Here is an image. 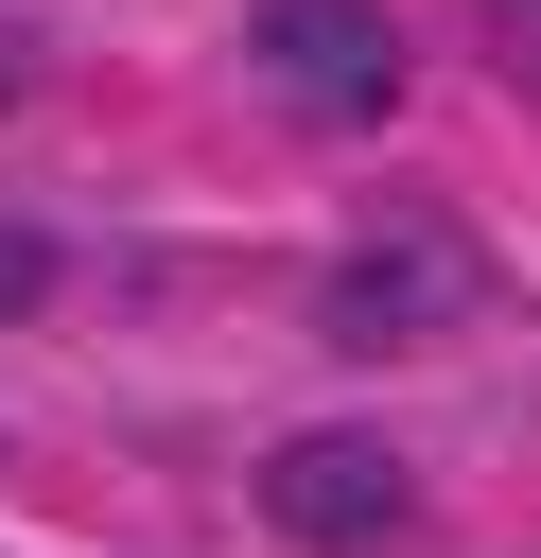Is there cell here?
<instances>
[{
    "mask_svg": "<svg viewBox=\"0 0 541 558\" xmlns=\"http://www.w3.org/2000/svg\"><path fill=\"white\" fill-rule=\"evenodd\" d=\"M244 70L314 122V140H366L401 105V17L384 0H244Z\"/></svg>",
    "mask_w": 541,
    "mask_h": 558,
    "instance_id": "2",
    "label": "cell"
},
{
    "mask_svg": "<svg viewBox=\"0 0 541 558\" xmlns=\"http://www.w3.org/2000/svg\"><path fill=\"white\" fill-rule=\"evenodd\" d=\"M471 296H489V262H471V227H366V244H332V279H314V331L332 349H436V331H471Z\"/></svg>",
    "mask_w": 541,
    "mask_h": 558,
    "instance_id": "1",
    "label": "cell"
},
{
    "mask_svg": "<svg viewBox=\"0 0 541 558\" xmlns=\"http://www.w3.org/2000/svg\"><path fill=\"white\" fill-rule=\"evenodd\" d=\"M35 296H52V227H35V209H0V331H17Z\"/></svg>",
    "mask_w": 541,
    "mask_h": 558,
    "instance_id": "4",
    "label": "cell"
},
{
    "mask_svg": "<svg viewBox=\"0 0 541 558\" xmlns=\"http://www.w3.org/2000/svg\"><path fill=\"white\" fill-rule=\"evenodd\" d=\"M262 523H279L297 558H366V541H401V523H419V471H401L366 418H314V436H279V453H262Z\"/></svg>",
    "mask_w": 541,
    "mask_h": 558,
    "instance_id": "3",
    "label": "cell"
}]
</instances>
